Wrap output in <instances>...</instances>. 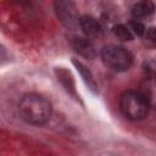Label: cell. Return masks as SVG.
Returning <instances> with one entry per match:
<instances>
[{
    "instance_id": "52a82bcc",
    "label": "cell",
    "mask_w": 156,
    "mask_h": 156,
    "mask_svg": "<svg viewBox=\"0 0 156 156\" xmlns=\"http://www.w3.org/2000/svg\"><path fill=\"white\" fill-rule=\"evenodd\" d=\"M79 27H80L82 32L85 34V37H88V38H95L101 32L100 23L94 17L88 16V15L79 17Z\"/></svg>"
},
{
    "instance_id": "30bf717a",
    "label": "cell",
    "mask_w": 156,
    "mask_h": 156,
    "mask_svg": "<svg viewBox=\"0 0 156 156\" xmlns=\"http://www.w3.org/2000/svg\"><path fill=\"white\" fill-rule=\"evenodd\" d=\"M56 73H57V79L63 84L66 90L68 93H71L72 95H74V84H73V79H72L69 72L60 68V69H56Z\"/></svg>"
},
{
    "instance_id": "3957f363",
    "label": "cell",
    "mask_w": 156,
    "mask_h": 156,
    "mask_svg": "<svg viewBox=\"0 0 156 156\" xmlns=\"http://www.w3.org/2000/svg\"><path fill=\"white\" fill-rule=\"evenodd\" d=\"M100 56L104 65L115 72L127 71L133 61L130 52L126 48L115 44L105 45L100 51Z\"/></svg>"
},
{
    "instance_id": "4fadbf2b",
    "label": "cell",
    "mask_w": 156,
    "mask_h": 156,
    "mask_svg": "<svg viewBox=\"0 0 156 156\" xmlns=\"http://www.w3.org/2000/svg\"><path fill=\"white\" fill-rule=\"evenodd\" d=\"M146 38H147L150 41L156 43V27H150V28L146 30Z\"/></svg>"
},
{
    "instance_id": "7a4b0ae2",
    "label": "cell",
    "mask_w": 156,
    "mask_h": 156,
    "mask_svg": "<svg viewBox=\"0 0 156 156\" xmlns=\"http://www.w3.org/2000/svg\"><path fill=\"white\" fill-rule=\"evenodd\" d=\"M119 108L126 118L130 121H140L147 116L150 106L139 90H126L121 95Z\"/></svg>"
},
{
    "instance_id": "8fae6325",
    "label": "cell",
    "mask_w": 156,
    "mask_h": 156,
    "mask_svg": "<svg viewBox=\"0 0 156 156\" xmlns=\"http://www.w3.org/2000/svg\"><path fill=\"white\" fill-rule=\"evenodd\" d=\"M112 34L117 39H119L122 41H130V40H133V34L130 33V30L124 24H121V23L119 24H115L112 27Z\"/></svg>"
},
{
    "instance_id": "7c38bea8",
    "label": "cell",
    "mask_w": 156,
    "mask_h": 156,
    "mask_svg": "<svg viewBox=\"0 0 156 156\" xmlns=\"http://www.w3.org/2000/svg\"><path fill=\"white\" fill-rule=\"evenodd\" d=\"M132 29H133V32H134L138 37H143V35L145 34V32H146L145 26H144L141 22H138V21L132 22Z\"/></svg>"
},
{
    "instance_id": "8992f818",
    "label": "cell",
    "mask_w": 156,
    "mask_h": 156,
    "mask_svg": "<svg viewBox=\"0 0 156 156\" xmlns=\"http://www.w3.org/2000/svg\"><path fill=\"white\" fill-rule=\"evenodd\" d=\"M71 45L73 48V50L79 54L80 56L85 57V58H95L96 56V50L94 44L90 41V39L87 37H74L71 40Z\"/></svg>"
},
{
    "instance_id": "6da1fadb",
    "label": "cell",
    "mask_w": 156,
    "mask_h": 156,
    "mask_svg": "<svg viewBox=\"0 0 156 156\" xmlns=\"http://www.w3.org/2000/svg\"><path fill=\"white\" fill-rule=\"evenodd\" d=\"M18 112L21 118L28 124L43 126L50 119L52 106L46 98L37 93H28L21 98Z\"/></svg>"
},
{
    "instance_id": "5b68a950",
    "label": "cell",
    "mask_w": 156,
    "mask_h": 156,
    "mask_svg": "<svg viewBox=\"0 0 156 156\" xmlns=\"http://www.w3.org/2000/svg\"><path fill=\"white\" fill-rule=\"evenodd\" d=\"M139 93L146 100L150 108L156 110V77L155 76L145 77L140 82Z\"/></svg>"
},
{
    "instance_id": "ba28073f",
    "label": "cell",
    "mask_w": 156,
    "mask_h": 156,
    "mask_svg": "<svg viewBox=\"0 0 156 156\" xmlns=\"http://www.w3.org/2000/svg\"><path fill=\"white\" fill-rule=\"evenodd\" d=\"M72 63L74 65V67H76L77 71L79 72V74H80L82 79H83V82H84L85 85L89 88V90L93 91L94 94L98 93V83H96V80H95V78H94V76H93V73L90 72V69L87 68L85 65H83L80 61H78V60H76V58L72 60Z\"/></svg>"
},
{
    "instance_id": "9c48e42d",
    "label": "cell",
    "mask_w": 156,
    "mask_h": 156,
    "mask_svg": "<svg viewBox=\"0 0 156 156\" xmlns=\"http://www.w3.org/2000/svg\"><path fill=\"white\" fill-rule=\"evenodd\" d=\"M155 6L151 0H141L132 7V16L134 18H144L154 13Z\"/></svg>"
},
{
    "instance_id": "277c9868",
    "label": "cell",
    "mask_w": 156,
    "mask_h": 156,
    "mask_svg": "<svg viewBox=\"0 0 156 156\" xmlns=\"http://www.w3.org/2000/svg\"><path fill=\"white\" fill-rule=\"evenodd\" d=\"M54 11L56 17L67 29H76L79 26V17L73 0H55Z\"/></svg>"
}]
</instances>
